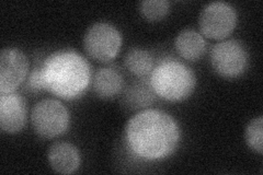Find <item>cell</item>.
Masks as SVG:
<instances>
[{"instance_id":"6da1fadb","label":"cell","mask_w":263,"mask_h":175,"mask_svg":"<svg viewBox=\"0 0 263 175\" xmlns=\"http://www.w3.org/2000/svg\"><path fill=\"white\" fill-rule=\"evenodd\" d=\"M181 139L178 122L166 112L146 108L130 118L125 127L128 149L144 161H161L174 153Z\"/></svg>"},{"instance_id":"7a4b0ae2","label":"cell","mask_w":263,"mask_h":175,"mask_svg":"<svg viewBox=\"0 0 263 175\" xmlns=\"http://www.w3.org/2000/svg\"><path fill=\"white\" fill-rule=\"evenodd\" d=\"M37 66L43 90L63 100L79 98L92 80L91 66L72 49L49 54Z\"/></svg>"},{"instance_id":"3957f363","label":"cell","mask_w":263,"mask_h":175,"mask_svg":"<svg viewBox=\"0 0 263 175\" xmlns=\"http://www.w3.org/2000/svg\"><path fill=\"white\" fill-rule=\"evenodd\" d=\"M149 83L157 96L170 102H181L193 93L196 77L186 65L168 58L155 66Z\"/></svg>"},{"instance_id":"277c9868","label":"cell","mask_w":263,"mask_h":175,"mask_svg":"<svg viewBox=\"0 0 263 175\" xmlns=\"http://www.w3.org/2000/svg\"><path fill=\"white\" fill-rule=\"evenodd\" d=\"M69 122V112L60 100L44 99L32 108V127L42 138L53 139L65 134Z\"/></svg>"},{"instance_id":"5b68a950","label":"cell","mask_w":263,"mask_h":175,"mask_svg":"<svg viewBox=\"0 0 263 175\" xmlns=\"http://www.w3.org/2000/svg\"><path fill=\"white\" fill-rule=\"evenodd\" d=\"M82 43L86 54L91 60L109 63L120 53L122 35L113 24L97 22L88 28Z\"/></svg>"},{"instance_id":"8992f818","label":"cell","mask_w":263,"mask_h":175,"mask_svg":"<svg viewBox=\"0 0 263 175\" xmlns=\"http://www.w3.org/2000/svg\"><path fill=\"white\" fill-rule=\"evenodd\" d=\"M248 52L239 41H221L211 52V65L214 71L226 79L241 76L248 68Z\"/></svg>"},{"instance_id":"52a82bcc","label":"cell","mask_w":263,"mask_h":175,"mask_svg":"<svg viewBox=\"0 0 263 175\" xmlns=\"http://www.w3.org/2000/svg\"><path fill=\"white\" fill-rule=\"evenodd\" d=\"M235 8L224 2H213L205 6L199 16L202 34L213 40H225L237 27Z\"/></svg>"},{"instance_id":"ba28073f","label":"cell","mask_w":263,"mask_h":175,"mask_svg":"<svg viewBox=\"0 0 263 175\" xmlns=\"http://www.w3.org/2000/svg\"><path fill=\"white\" fill-rule=\"evenodd\" d=\"M29 73V60L22 51L6 47L0 53V93H11L18 89Z\"/></svg>"},{"instance_id":"9c48e42d","label":"cell","mask_w":263,"mask_h":175,"mask_svg":"<svg viewBox=\"0 0 263 175\" xmlns=\"http://www.w3.org/2000/svg\"><path fill=\"white\" fill-rule=\"evenodd\" d=\"M27 123V106L23 98L15 93H0V128L6 134H16Z\"/></svg>"},{"instance_id":"30bf717a","label":"cell","mask_w":263,"mask_h":175,"mask_svg":"<svg viewBox=\"0 0 263 175\" xmlns=\"http://www.w3.org/2000/svg\"><path fill=\"white\" fill-rule=\"evenodd\" d=\"M47 160L51 168L60 174L75 173L81 164V155L72 144L59 141L48 148Z\"/></svg>"},{"instance_id":"8fae6325","label":"cell","mask_w":263,"mask_h":175,"mask_svg":"<svg viewBox=\"0 0 263 175\" xmlns=\"http://www.w3.org/2000/svg\"><path fill=\"white\" fill-rule=\"evenodd\" d=\"M92 88L98 98L110 100L122 92L124 88V78L117 68L103 67L96 72Z\"/></svg>"},{"instance_id":"7c38bea8","label":"cell","mask_w":263,"mask_h":175,"mask_svg":"<svg viewBox=\"0 0 263 175\" xmlns=\"http://www.w3.org/2000/svg\"><path fill=\"white\" fill-rule=\"evenodd\" d=\"M177 53L185 61L195 62L206 51V41L200 32L192 29L181 31L175 40Z\"/></svg>"},{"instance_id":"4fadbf2b","label":"cell","mask_w":263,"mask_h":175,"mask_svg":"<svg viewBox=\"0 0 263 175\" xmlns=\"http://www.w3.org/2000/svg\"><path fill=\"white\" fill-rule=\"evenodd\" d=\"M156 96L149 80H141L126 88L123 94V103L132 110H146L155 102Z\"/></svg>"},{"instance_id":"5bb4252c","label":"cell","mask_w":263,"mask_h":175,"mask_svg":"<svg viewBox=\"0 0 263 175\" xmlns=\"http://www.w3.org/2000/svg\"><path fill=\"white\" fill-rule=\"evenodd\" d=\"M124 64L127 70L138 78L149 76L155 67L153 55L142 48L129 49L125 55Z\"/></svg>"},{"instance_id":"9a60e30c","label":"cell","mask_w":263,"mask_h":175,"mask_svg":"<svg viewBox=\"0 0 263 175\" xmlns=\"http://www.w3.org/2000/svg\"><path fill=\"white\" fill-rule=\"evenodd\" d=\"M245 139L252 151L262 154L263 152V118L260 115L251 120L245 130Z\"/></svg>"},{"instance_id":"2e32d148","label":"cell","mask_w":263,"mask_h":175,"mask_svg":"<svg viewBox=\"0 0 263 175\" xmlns=\"http://www.w3.org/2000/svg\"><path fill=\"white\" fill-rule=\"evenodd\" d=\"M139 11L148 21H160L169 14L170 3L167 0H144L139 4Z\"/></svg>"}]
</instances>
